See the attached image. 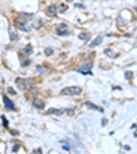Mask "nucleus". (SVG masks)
I'll return each instance as SVG.
<instances>
[{
	"label": "nucleus",
	"instance_id": "nucleus-8",
	"mask_svg": "<svg viewBox=\"0 0 137 154\" xmlns=\"http://www.w3.org/2000/svg\"><path fill=\"white\" fill-rule=\"evenodd\" d=\"M56 13H58V11H56V7H55V6H49L47 8V15H49V17H54Z\"/></svg>",
	"mask_w": 137,
	"mask_h": 154
},
{
	"label": "nucleus",
	"instance_id": "nucleus-11",
	"mask_svg": "<svg viewBox=\"0 0 137 154\" xmlns=\"http://www.w3.org/2000/svg\"><path fill=\"white\" fill-rule=\"evenodd\" d=\"M100 43H102V37L99 36V37H96L95 40H93V42L91 43V47H96V45H99Z\"/></svg>",
	"mask_w": 137,
	"mask_h": 154
},
{
	"label": "nucleus",
	"instance_id": "nucleus-18",
	"mask_svg": "<svg viewBox=\"0 0 137 154\" xmlns=\"http://www.w3.org/2000/svg\"><path fill=\"white\" fill-rule=\"evenodd\" d=\"M7 91H8V94H13V95H14V94H15V91H14L13 88H11V87H10V88H8V90H7Z\"/></svg>",
	"mask_w": 137,
	"mask_h": 154
},
{
	"label": "nucleus",
	"instance_id": "nucleus-3",
	"mask_svg": "<svg viewBox=\"0 0 137 154\" xmlns=\"http://www.w3.org/2000/svg\"><path fill=\"white\" fill-rule=\"evenodd\" d=\"M67 30H69V29H67L66 23H61V25H58V28H56V35L58 36H67L69 35Z\"/></svg>",
	"mask_w": 137,
	"mask_h": 154
},
{
	"label": "nucleus",
	"instance_id": "nucleus-6",
	"mask_svg": "<svg viewBox=\"0 0 137 154\" xmlns=\"http://www.w3.org/2000/svg\"><path fill=\"white\" fill-rule=\"evenodd\" d=\"M26 22L28 21H25V19H16V26H18L19 29H22L23 32H28L29 30V28H28V25H26Z\"/></svg>",
	"mask_w": 137,
	"mask_h": 154
},
{
	"label": "nucleus",
	"instance_id": "nucleus-15",
	"mask_svg": "<svg viewBox=\"0 0 137 154\" xmlns=\"http://www.w3.org/2000/svg\"><path fill=\"white\" fill-rule=\"evenodd\" d=\"M78 37L82 38V40H84V38H88V33H81V35L78 36Z\"/></svg>",
	"mask_w": 137,
	"mask_h": 154
},
{
	"label": "nucleus",
	"instance_id": "nucleus-17",
	"mask_svg": "<svg viewBox=\"0 0 137 154\" xmlns=\"http://www.w3.org/2000/svg\"><path fill=\"white\" fill-rule=\"evenodd\" d=\"M23 52H26V54H28V52H30V47H25V48H23Z\"/></svg>",
	"mask_w": 137,
	"mask_h": 154
},
{
	"label": "nucleus",
	"instance_id": "nucleus-5",
	"mask_svg": "<svg viewBox=\"0 0 137 154\" xmlns=\"http://www.w3.org/2000/svg\"><path fill=\"white\" fill-rule=\"evenodd\" d=\"M3 102H4V107H6L7 110H15L14 109V103L10 100L8 96H6V95L3 96Z\"/></svg>",
	"mask_w": 137,
	"mask_h": 154
},
{
	"label": "nucleus",
	"instance_id": "nucleus-7",
	"mask_svg": "<svg viewBox=\"0 0 137 154\" xmlns=\"http://www.w3.org/2000/svg\"><path fill=\"white\" fill-rule=\"evenodd\" d=\"M66 112V109H49L48 110V114H55V116H61Z\"/></svg>",
	"mask_w": 137,
	"mask_h": 154
},
{
	"label": "nucleus",
	"instance_id": "nucleus-12",
	"mask_svg": "<svg viewBox=\"0 0 137 154\" xmlns=\"http://www.w3.org/2000/svg\"><path fill=\"white\" fill-rule=\"evenodd\" d=\"M10 37H11V40H18V35L15 32H13V30L10 32Z\"/></svg>",
	"mask_w": 137,
	"mask_h": 154
},
{
	"label": "nucleus",
	"instance_id": "nucleus-14",
	"mask_svg": "<svg viewBox=\"0 0 137 154\" xmlns=\"http://www.w3.org/2000/svg\"><path fill=\"white\" fill-rule=\"evenodd\" d=\"M52 52H54V50H52V48H45V55H48V57H49V55H52Z\"/></svg>",
	"mask_w": 137,
	"mask_h": 154
},
{
	"label": "nucleus",
	"instance_id": "nucleus-2",
	"mask_svg": "<svg viewBox=\"0 0 137 154\" xmlns=\"http://www.w3.org/2000/svg\"><path fill=\"white\" fill-rule=\"evenodd\" d=\"M78 73H84V74H92V63H84L81 66L77 67Z\"/></svg>",
	"mask_w": 137,
	"mask_h": 154
},
{
	"label": "nucleus",
	"instance_id": "nucleus-19",
	"mask_svg": "<svg viewBox=\"0 0 137 154\" xmlns=\"http://www.w3.org/2000/svg\"><path fill=\"white\" fill-rule=\"evenodd\" d=\"M67 3H71V2H74V0H66Z\"/></svg>",
	"mask_w": 137,
	"mask_h": 154
},
{
	"label": "nucleus",
	"instance_id": "nucleus-1",
	"mask_svg": "<svg viewBox=\"0 0 137 154\" xmlns=\"http://www.w3.org/2000/svg\"><path fill=\"white\" fill-rule=\"evenodd\" d=\"M82 92V90H81V87H66V88H63L62 90V95H70V96H77L80 95V94Z\"/></svg>",
	"mask_w": 137,
	"mask_h": 154
},
{
	"label": "nucleus",
	"instance_id": "nucleus-4",
	"mask_svg": "<svg viewBox=\"0 0 137 154\" xmlns=\"http://www.w3.org/2000/svg\"><path fill=\"white\" fill-rule=\"evenodd\" d=\"M33 106H34L36 109H44V106H45V103H44V99H41V98H34L33 99Z\"/></svg>",
	"mask_w": 137,
	"mask_h": 154
},
{
	"label": "nucleus",
	"instance_id": "nucleus-16",
	"mask_svg": "<svg viewBox=\"0 0 137 154\" xmlns=\"http://www.w3.org/2000/svg\"><path fill=\"white\" fill-rule=\"evenodd\" d=\"M132 76H133V73H132V72H126V79H132Z\"/></svg>",
	"mask_w": 137,
	"mask_h": 154
},
{
	"label": "nucleus",
	"instance_id": "nucleus-10",
	"mask_svg": "<svg viewBox=\"0 0 137 154\" xmlns=\"http://www.w3.org/2000/svg\"><path fill=\"white\" fill-rule=\"evenodd\" d=\"M16 84H18V88H19V90H25V88H26V81L25 80H21V79H18V80H16Z\"/></svg>",
	"mask_w": 137,
	"mask_h": 154
},
{
	"label": "nucleus",
	"instance_id": "nucleus-13",
	"mask_svg": "<svg viewBox=\"0 0 137 154\" xmlns=\"http://www.w3.org/2000/svg\"><path fill=\"white\" fill-rule=\"evenodd\" d=\"M56 10H59V13H66L67 7L64 6V4H62V6H59V8H56Z\"/></svg>",
	"mask_w": 137,
	"mask_h": 154
},
{
	"label": "nucleus",
	"instance_id": "nucleus-9",
	"mask_svg": "<svg viewBox=\"0 0 137 154\" xmlns=\"http://www.w3.org/2000/svg\"><path fill=\"white\" fill-rule=\"evenodd\" d=\"M85 107H89V109H92V110H99V112H103L102 107H99V106L93 105V103H91V102H86V103H85Z\"/></svg>",
	"mask_w": 137,
	"mask_h": 154
}]
</instances>
